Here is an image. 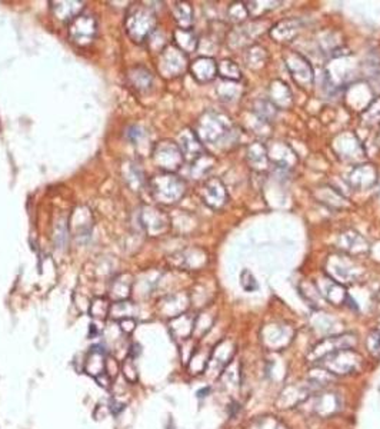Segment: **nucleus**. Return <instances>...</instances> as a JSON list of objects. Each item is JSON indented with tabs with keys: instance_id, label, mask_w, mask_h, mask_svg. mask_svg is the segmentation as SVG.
Here are the masks:
<instances>
[{
	"instance_id": "obj_1",
	"label": "nucleus",
	"mask_w": 380,
	"mask_h": 429,
	"mask_svg": "<svg viewBox=\"0 0 380 429\" xmlns=\"http://www.w3.org/2000/svg\"><path fill=\"white\" fill-rule=\"evenodd\" d=\"M103 351H99L97 346H93L92 351H90V358H89V362H87V366H86V371L93 376H97V375L103 374L105 371V363H103Z\"/></svg>"
},
{
	"instance_id": "obj_2",
	"label": "nucleus",
	"mask_w": 380,
	"mask_h": 429,
	"mask_svg": "<svg viewBox=\"0 0 380 429\" xmlns=\"http://www.w3.org/2000/svg\"><path fill=\"white\" fill-rule=\"evenodd\" d=\"M367 346L370 349V352L375 355V356H380V331L379 329H375L372 331L369 338H367Z\"/></svg>"
},
{
	"instance_id": "obj_3",
	"label": "nucleus",
	"mask_w": 380,
	"mask_h": 429,
	"mask_svg": "<svg viewBox=\"0 0 380 429\" xmlns=\"http://www.w3.org/2000/svg\"><path fill=\"white\" fill-rule=\"evenodd\" d=\"M123 375L130 381V382H135L136 378H137V374H136V366L135 363L132 362V359H127L123 365Z\"/></svg>"
},
{
	"instance_id": "obj_4",
	"label": "nucleus",
	"mask_w": 380,
	"mask_h": 429,
	"mask_svg": "<svg viewBox=\"0 0 380 429\" xmlns=\"http://www.w3.org/2000/svg\"><path fill=\"white\" fill-rule=\"evenodd\" d=\"M120 325H122L123 331H126V332H132L136 326L135 320H133V319H129V318H126L124 320H122V322H120Z\"/></svg>"
}]
</instances>
